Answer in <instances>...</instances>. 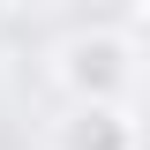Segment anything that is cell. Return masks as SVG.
Listing matches in <instances>:
<instances>
[{
    "label": "cell",
    "mask_w": 150,
    "mask_h": 150,
    "mask_svg": "<svg viewBox=\"0 0 150 150\" xmlns=\"http://www.w3.org/2000/svg\"><path fill=\"white\" fill-rule=\"evenodd\" d=\"M60 150H143L128 105H75L60 120Z\"/></svg>",
    "instance_id": "obj_2"
},
{
    "label": "cell",
    "mask_w": 150,
    "mask_h": 150,
    "mask_svg": "<svg viewBox=\"0 0 150 150\" xmlns=\"http://www.w3.org/2000/svg\"><path fill=\"white\" fill-rule=\"evenodd\" d=\"M128 75H135L128 30H90V38H75L68 60H60V83L75 90V105H120Z\"/></svg>",
    "instance_id": "obj_1"
}]
</instances>
